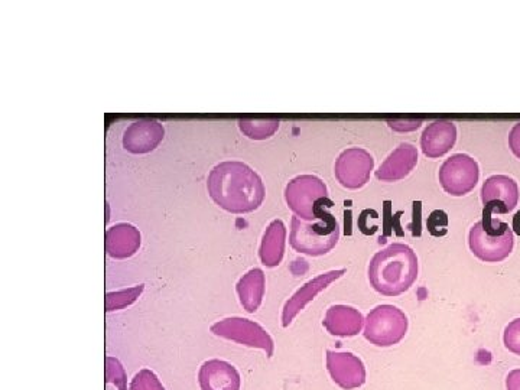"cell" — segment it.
Returning a JSON list of instances; mask_svg holds the SVG:
<instances>
[{"instance_id":"cell-1","label":"cell","mask_w":520,"mask_h":390,"mask_svg":"<svg viewBox=\"0 0 520 390\" xmlns=\"http://www.w3.org/2000/svg\"><path fill=\"white\" fill-rule=\"evenodd\" d=\"M418 271L414 250L403 243H393L370 260L369 281L379 294L398 297L415 284Z\"/></svg>"},{"instance_id":"cell-2","label":"cell","mask_w":520,"mask_h":390,"mask_svg":"<svg viewBox=\"0 0 520 390\" xmlns=\"http://www.w3.org/2000/svg\"><path fill=\"white\" fill-rule=\"evenodd\" d=\"M492 216V211L484 208L483 219L471 227L468 245L476 258L497 263L509 258L515 246V236L509 224L494 220Z\"/></svg>"},{"instance_id":"cell-3","label":"cell","mask_w":520,"mask_h":390,"mask_svg":"<svg viewBox=\"0 0 520 390\" xmlns=\"http://www.w3.org/2000/svg\"><path fill=\"white\" fill-rule=\"evenodd\" d=\"M364 323V337L377 347L395 346L408 333V317L395 305H379Z\"/></svg>"},{"instance_id":"cell-4","label":"cell","mask_w":520,"mask_h":390,"mask_svg":"<svg viewBox=\"0 0 520 390\" xmlns=\"http://www.w3.org/2000/svg\"><path fill=\"white\" fill-rule=\"evenodd\" d=\"M340 229L336 219L330 214L323 217L320 223L305 226L294 220L291 243L295 250L305 255L321 256L330 252L337 245Z\"/></svg>"},{"instance_id":"cell-5","label":"cell","mask_w":520,"mask_h":390,"mask_svg":"<svg viewBox=\"0 0 520 390\" xmlns=\"http://www.w3.org/2000/svg\"><path fill=\"white\" fill-rule=\"evenodd\" d=\"M480 178L479 164L466 154H455L442 164L440 182L442 188L454 197H461L474 190Z\"/></svg>"},{"instance_id":"cell-6","label":"cell","mask_w":520,"mask_h":390,"mask_svg":"<svg viewBox=\"0 0 520 390\" xmlns=\"http://www.w3.org/2000/svg\"><path fill=\"white\" fill-rule=\"evenodd\" d=\"M211 330L216 336L236 341V343L252 347V349L263 350L268 357H272L273 351H275V343H273L268 331L260 327L259 324L243 320V318L223 321V323L214 325Z\"/></svg>"},{"instance_id":"cell-7","label":"cell","mask_w":520,"mask_h":390,"mask_svg":"<svg viewBox=\"0 0 520 390\" xmlns=\"http://www.w3.org/2000/svg\"><path fill=\"white\" fill-rule=\"evenodd\" d=\"M375 159L362 148H351L340 155L336 164L338 181L350 190H359L370 180Z\"/></svg>"},{"instance_id":"cell-8","label":"cell","mask_w":520,"mask_h":390,"mask_svg":"<svg viewBox=\"0 0 520 390\" xmlns=\"http://www.w3.org/2000/svg\"><path fill=\"white\" fill-rule=\"evenodd\" d=\"M327 370L331 379L344 390L362 388L366 383V367L359 357L346 351H327Z\"/></svg>"},{"instance_id":"cell-9","label":"cell","mask_w":520,"mask_h":390,"mask_svg":"<svg viewBox=\"0 0 520 390\" xmlns=\"http://www.w3.org/2000/svg\"><path fill=\"white\" fill-rule=\"evenodd\" d=\"M481 201L492 213H509L518 206V184L507 175H493L481 188Z\"/></svg>"},{"instance_id":"cell-10","label":"cell","mask_w":520,"mask_h":390,"mask_svg":"<svg viewBox=\"0 0 520 390\" xmlns=\"http://www.w3.org/2000/svg\"><path fill=\"white\" fill-rule=\"evenodd\" d=\"M198 383L201 390H240L242 377L233 364L213 359L200 367Z\"/></svg>"},{"instance_id":"cell-11","label":"cell","mask_w":520,"mask_h":390,"mask_svg":"<svg viewBox=\"0 0 520 390\" xmlns=\"http://www.w3.org/2000/svg\"><path fill=\"white\" fill-rule=\"evenodd\" d=\"M325 197V185L317 178L302 177L292 182L288 188V201L291 207L305 219L317 217L315 206L318 198Z\"/></svg>"},{"instance_id":"cell-12","label":"cell","mask_w":520,"mask_h":390,"mask_svg":"<svg viewBox=\"0 0 520 390\" xmlns=\"http://www.w3.org/2000/svg\"><path fill=\"white\" fill-rule=\"evenodd\" d=\"M418 164V151L411 143H402L376 171L377 180L395 182L408 177Z\"/></svg>"},{"instance_id":"cell-13","label":"cell","mask_w":520,"mask_h":390,"mask_svg":"<svg viewBox=\"0 0 520 390\" xmlns=\"http://www.w3.org/2000/svg\"><path fill=\"white\" fill-rule=\"evenodd\" d=\"M344 273H346V269L323 273V275L317 276V278L312 279L308 284L302 286L297 294L286 302L284 314H282V325L288 327V325L292 323V320L297 317L298 312L301 311L308 302L317 297L328 285L333 284L334 281L341 278Z\"/></svg>"},{"instance_id":"cell-14","label":"cell","mask_w":520,"mask_h":390,"mask_svg":"<svg viewBox=\"0 0 520 390\" xmlns=\"http://www.w3.org/2000/svg\"><path fill=\"white\" fill-rule=\"evenodd\" d=\"M457 141V128L447 119L435 120L422 133L421 148L428 158H440L453 148Z\"/></svg>"},{"instance_id":"cell-15","label":"cell","mask_w":520,"mask_h":390,"mask_svg":"<svg viewBox=\"0 0 520 390\" xmlns=\"http://www.w3.org/2000/svg\"><path fill=\"white\" fill-rule=\"evenodd\" d=\"M363 324L362 312L349 305H334L324 318V327L328 333L337 337L357 336L362 331Z\"/></svg>"},{"instance_id":"cell-16","label":"cell","mask_w":520,"mask_h":390,"mask_svg":"<svg viewBox=\"0 0 520 390\" xmlns=\"http://www.w3.org/2000/svg\"><path fill=\"white\" fill-rule=\"evenodd\" d=\"M285 227L281 221L271 224L263 239L260 258L266 266H276L284 256Z\"/></svg>"},{"instance_id":"cell-17","label":"cell","mask_w":520,"mask_h":390,"mask_svg":"<svg viewBox=\"0 0 520 390\" xmlns=\"http://www.w3.org/2000/svg\"><path fill=\"white\" fill-rule=\"evenodd\" d=\"M240 299L242 304L249 312L258 310L260 302H262L263 292H265V276L260 269H253L247 273L245 278L240 281L239 288Z\"/></svg>"},{"instance_id":"cell-18","label":"cell","mask_w":520,"mask_h":390,"mask_svg":"<svg viewBox=\"0 0 520 390\" xmlns=\"http://www.w3.org/2000/svg\"><path fill=\"white\" fill-rule=\"evenodd\" d=\"M106 382L115 385L117 390H128V375L116 357H106Z\"/></svg>"},{"instance_id":"cell-19","label":"cell","mask_w":520,"mask_h":390,"mask_svg":"<svg viewBox=\"0 0 520 390\" xmlns=\"http://www.w3.org/2000/svg\"><path fill=\"white\" fill-rule=\"evenodd\" d=\"M129 390H165V388L152 370L142 369L133 377Z\"/></svg>"},{"instance_id":"cell-20","label":"cell","mask_w":520,"mask_h":390,"mask_svg":"<svg viewBox=\"0 0 520 390\" xmlns=\"http://www.w3.org/2000/svg\"><path fill=\"white\" fill-rule=\"evenodd\" d=\"M503 341H505L506 349L510 353L520 356V318H516L507 325Z\"/></svg>"},{"instance_id":"cell-21","label":"cell","mask_w":520,"mask_h":390,"mask_svg":"<svg viewBox=\"0 0 520 390\" xmlns=\"http://www.w3.org/2000/svg\"><path fill=\"white\" fill-rule=\"evenodd\" d=\"M428 230L434 236H444L448 232V216L445 211H432L428 217Z\"/></svg>"},{"instance_id":"cell-22","label":"cell","mask_w":520,"mask_h":390,"mask_svg":"<svg viewBox=\"0 0 520 390\" xmlns=\"http://www.w3.org/2000/svg\"><path fill=\"white\" fill-rule=\"evenodd\" d=\"M389 126L395 130H415L421 126V119H412V120H389Z\"/></svg>"},{"instance_id":"cell-23","label":"cell","mask_w":520,"mask_h":390,"mask_svg":"<svg viewBox=\"0 0 520 390\" xmlns=\"http://www.w3.org/2000/svg\"><path fill=\"white\" fill-rule=\"evenodd\" d=\"M509 146L513 154L520 159V122L513 126L509 133Z\"/></svg>"},{"instance_id":"cell-24","label":"cell","mask_w":520,"mask_h":390,"mask_svg":"<svg viewBox=\"0 0 520 390\" xmlns=\"http://www.w3.org/2000/svg\"><path fill=\"white\" fill-rule=\"evenodd\" d=\"M507 390H520V369L512 370L506 377Z\"/></svg>"},{"instance_id":"cell-25","label":"cell","mask_w":520,"mask_h":390,"mask_svg":"<svg viewBox=\"0 0 520 390\" xmlns=\"http://www.w3.org/2000/svg\"><path fill=\"white\" fill-rule=\"evenodd\" d=\"M515 219L520 220V213L516 214ZM515 229H516V232H518L520 234V223H518V221H515Z\"/></svg>"}]
</instances>
